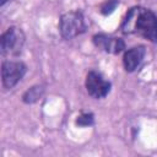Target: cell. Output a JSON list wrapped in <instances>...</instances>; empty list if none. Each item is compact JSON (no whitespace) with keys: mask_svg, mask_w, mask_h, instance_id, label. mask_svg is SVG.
Masks as SVG:
<instances>
[{"mask_svg":"<svg viewBox=\"0 0 157 157\" xmlns=\"http://www.w3.org/2000/svg\"><path fill=\"white\" fill-rule=\"evenodd\" d=\"M118 5H119V0H108L101 6V12L103 15H109L115 10Z\"/></svg>","mask_w":157,"mask_h":157,"instance_id":"9","label":"cell"},{"mask_svg":"<svg viewBox=\"0 0 157 157\" xmlns=\"http://www.w3.org/2000/svg\"><path fill=\"white\" fill-rule=\"evenodd\" d=\"M93 120H94L93 119V114H91V113H83V114H81L77 118L76 124L80 125V126H90V125L93 124Z\"/></svg>","mask_w":157,"mask_h":157,"instance_id":"10","label":"cell"},{"mask_svg":"<svg viewBox=\"0 0 157 157\" xmlns=\"http://www.w3.org/2000/svg\"><path fill=\"white\" fill-rule=\"evenodd\" d=\"M7 1H11V0H1V1H0V5H1V6H4Z\"/></svg>","mask_w":157,"mask_h":157,"instance_id":"11","label":"cell"},{"mask_svg":"<svg viewBox=\"0 0 157 157\" xmlns=\"http://www.w3.org/2000/svg\"><path fill=\"white\" fill-rule=\"evenodd\" d=\"M43 91L44 90H43L42 86H33V87H31L29 90L26 91V93L22 96V101L25 103H34L42 97Z\"/></svg>","mask_w":157,"mask_h":157,"instance_id":"8","label":"cell"},{"mask_svg":"<svg viewBox=\"0 0 157 157\" xmlns=\"http://www.w3.org/2000/svg\"><path fill=\"white\" fill-rule=\"evenodd\" d=\"M26 71H27V67L21 61H10V60L4 61L1 66L2 85L6 88H12L13 86L17 85L18 81H21Z\"/></svg>","mask_w":157,"mask_h":157,"instance_id":"4","label":"cell"},{"mask_svg":"<svg viewBox=\"0 0 157 157\" xmlns=\"http://www.w3.org/2000/svg\"><path fill=\"white\" fill-rule=\"evenodd\" d=\"M93 43L97 48L110 54H119L125 49V43L121 38L110 37L107 34H96L93 37Z\"/></svg>","mask_w":157,"mask_h":157,"instance_id":"6","label":"cell"},{"mask_svg":"<svg viewBox=\"0 0 157 157\" xmlns=\"http://www.w3.org/2000/svg\"><path fill=\"white\" fill-rule=\"evenodd\" d=\"M25 43V34L17 27H10L2 33L0 39V49L2 55H16L21 52Z\"/></svg>","mask_w":157,"mask_h":157,"instance_id":"3","label":"cell"},{"mask_svg":"<svg viewBox=\"0 0 157 157\" xmlns=\"http://www.w3.org/2000/svg\"><path fill=\"white\" fill-rule=\"evenodd\" d=\"M60 34L64 39H72L86 31V22L82 12L69 11L61 15L59 21Z\"/></svg>","mask_w":157,"mask_h":157,"instance_id":"2","label":"cell"},{"mask_svg":"<svg viewBox=\"0 0 157 157\" xmlns=\"http://www.w3.org/2000/svg\"><path fill=\"white\" fill-rule=\"evenodd\" d=\"M86 90L93 98H103L110 91V82L104 80L97 71H90L86 77Z\"/></svg>","mask_w":157,"mask_h":157,"instance_id":"5","label":"cell"},{"mask_svg":"<svg viewBox=\"0 0 157 157\" xmlns=\"http://www.w3.org/2000/svg\"><path fill=\"white\" fill-rule=\"evenodd\" d=\"M120 29L123 33H136L152 43L157 42V17L151 10L140 6L130 9L121 22Z\"/></svg>","mask_w":157,"mask_h":157,"instance_id":"1","label":"cell"},{"mask_svg":"<svg viewBox=\"0 0 157 157\" xmlns=\"http://www.w3.org/2000/svg\"><path fill=\"white\" fill-rule=\"evenodd\" d=\"M144 56H145V48L142 45L134 47L129 49L128 52H125L124 58H123V64H124L125 70L129 72L135 71L137 66L141 64Z\"/></svg>","mask_w":157,"mask_h":157,"instance_id":"7","label":"cell"}]
</instances>
